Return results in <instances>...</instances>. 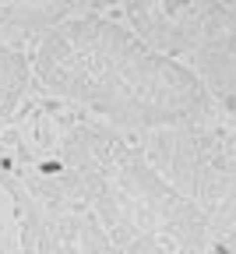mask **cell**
I'll list each match as a JSON object with an SVG mask.
<instances>
[{
	"label": "cell",
	"instance_id": "6da1fadb",
	"mask_svg": "<svg viewBox=\"0 0 236 254\" xmlns=\"http://www.w3.org/2000/svg\"><path fill=\"white\" fill-rule=\"evenodd\" d=\"M36 88L123 131L222 117L183 57L152 46L127 18H74L32 50Z\"/></svg>",
	"mask_w": 236,
	"mask_h": 254
},
{
	"label": "cell",
	"instance_id": "7a4b0ae2",
	"mask_svg": "<svg viewBox=\"0 0 236 254\" xmlns=\"http://www.w3.org/2000/svg\"><path fill=\"white\" fill-rule=\"evenodd\" d=\"M46 103L57 148L67 159L113 251H208L205 212L152 166L130 131L57 95H46Z\"/></svg>",
	"mask_w": 236,
	"mask_h": 254
},
{
	"label": "cell",
	"instance_id": "3957f363",
	"mask_svg": "<svg viewBox=\"0 0 236 254\" xmlns=\"http://www.w3.org/2000/svg\"><path fill=\"white\" fill-rule=\"evenodd\" d=\"M152 166L201 212L236 194V120L205 117L134 131Z\"/></svg>",
	"mask_w": 236,
	"mask_h": 254
},
{
	"label": "cell",
	"instance_id": "277c9868",
	"mask_svg": "<svg viewBox=\"0 0 236 254\" xmlns=\"http://www.w3.org/2000/svg\"><path fill=\"white\" fill-rule=\"evenodd\" d=\"M113 7L120 0H0V39L32 53L53 28Z\"/></svg>",
	"mask_w": 236,
	"mask_h": 254
},
{
	"label": "cell",
	"instance_id": "5b68a950",
	"mask_svg": "<svg viewBox=\"0 0 236 254\" xmlns=\"http://www.w3.org/2000/svg\"><path fill=\"white\" fill-rule=\"evenodd\" d=\"M183 60L201 78L205 92L215 103V110L226 120H236V28L212 32V36L201 46H194Z\"/></svg>",
	"mask_w": 236,
	"mask_h": 254
},
{
	"label": "cell",
	"instance_id": "8992f818",
	"mask_svg": "<svg viewBox=\"0 0 236 254\" xmlns=\"http://www.w3.org/2000/svg\"><path fill=\"white\" fill-rule=\"evenodd\" d=\"M36 88L32 53L0 39V124H7Z\"/></svg>",
	"mask_w": 236,
	"mask_h": 254
},
{
	"label": "cell",
	"instance_id": "52a82bcc",
	"mask_svg": "<svg viewBox=\"0 0 236 254\" xmlns=\"http://www.w3.org/2000/svg\"><path fill=\"white\" fill-rule=\"evenodd\" d=\"M0 251H25V226H21V201L11 177L0 166Z\"/></svg>",
	"mask_w": 236,
	"mask_h": 254
},
{
	"label": "cell",
	"instance_id": "ba28073f",
	"mask_svg": "<svg viewBox=\"0 0 236 254\" xmlns=\"http://www.w3.org/2000/svg\"><path fill=\"white\" fill-rule=\"evenodd\" d=\"M205 222H208V251L236 254V194H229L226 201L208 208Z\"/></svg>",
	"mask_w": 236,
	"mask_h": 254
}]
</instances>
